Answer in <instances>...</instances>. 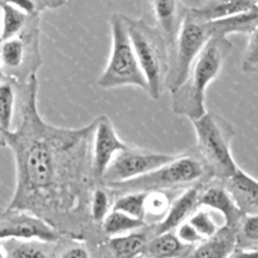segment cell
Returning a JSON list of instances; mask_svg holds the SVG:
<instances>
[{"label":"cell","instance_id":"6da1fadb","mask_svg":"<svg viewBox=\"0 0 258 258\" xmlns=\"http://www.w3.org/2000/svg\"><path fill=\"white\" fill-rule=\"evenodd\" d=\"M37 76L17 85L19 121L4 134L15 164L10 208L29 212L63 237L82 241L100 257L108 237L90 217V197L98 181L93 175L91 144L95 120L68 128L47 122L38 110Z\"/></svg>","mask_w":258,"mask_h":258},{"label":"cell","instance_id":"7a4b0ae2","mask_svg":"<svg viewBox=\"0 0 258 258\" xmlns=\"http://www.w3.org/2000/svg\"><path fill=\"white\" fill-rule=\"evenodd\" d=\"M233 43L227 37L211 38L191 63L185 80L170 92L171 111L189 120L207 112L206 96L209 85L223 70Z\"/></svg>","mask_w":258,"mask_h":258},{"label":"cell","instance_id":"3957f363","mask_svg":"<svg viewBox=\"0 0 258 258\" xmlns=\"http://www.w3.org/2000/svg\"><path fill=\"white\" fill-rule=\"evenodd\" d=\"M128 35L135 50L139 66L146 81V93L159 100L168 90L170 70V44L165 35L145 18L125 15Z\"/></svg>","mask_w":258,"mask_h":258},{"label":"cell","instance_id":"277c9868","mask_svg":"<svg viewBox=\"0 0 258 258\" xmlns=\"http://www.w3.org/2000/svg\"><path fill=\"white\" fill-rule=\"evenodd\" d=\"M190 122L197 139L194 149L203 160L211 178L227 180L239 168L232 154V141L236 136L233 126L211 111L190 120Z\"/></svg>","mask_w":258,"mask_h":258},{"label":"cell","instance_id":"5b68a950","mask_svg":"<svg viewBox=\"0 0 258 258\" xmlns=\"http://www.w3.org/2000/svg\"><path fill=\"white\" fill-rule=\"evenodd\" d=\"M212 180L203 160L199 158L196 149L183 154H176L175 158L169 163L154 169L150 173L141 175L122 183L108 184V188L115 196L126 191H150L183 190L191 184L199 181Z\"/></svg>","mask_w":258,"mask_h":258},{"label":"cell","instance_id":"8992f818","mask_svg":"<svg viewBox=\"0 0 258 258\" xmlns=\"http://www.w3.org/2000/svg\"><path fill=\"white\" fill-rule=\"evenodd\" d=\"M111 52L107 64L97 80L102 90L136 87L146 92V81L136 58L123 14L111 15Z\"/></svg>","mask_w":258,"mask_h":258},{"label":"cell","instance_id":"52a82bcc","mask_svg":"<svg viewBox=\"0 0 258 258\" xmlns=\"http://www.w3.org/2000/svg\"><path fill=\"white\" fill-rule=\"evenodd\" d=\"M40 14L30 15L24 29L18 35L0 40V64L8 80L23 85L37 76L42 66Z\"/></svg>","mask_w":258,"mask_h":258},{"label":"cell","instance_id":"ba28073f","mask_svg":"<svg viewBox=\"0 0 258 258\" xmlns=\"http://www.w3.org/2000/svg\"><path fill=\"white\" fill-rule=\"evenodd\" d=\"M211 39L206 22L194 17L186 8L176 37L170 47V70L168 90L178 87L185 80L191 63L206 43Z\"/></svg>","mask_w":258,"mask_h":258},{"label":"cell","instance_id":"9c48e42d","mask_svg":"<svg viewBox=\"0 0 258 258\" xmlns=\"http://www.w3.org/2000/svg\"><path fill=\"white\" fill-rule=\"evenodd\" d=\"M176 156L173 154L155 153L145 149L128 145L113 158L108 168L103 173L100 183L108 184L122 183L150 173L154 169L169 163Z\"/></svg>","mask_w":258,"mask_h":258},{"label":"cell","instance_id":"30bf717a","mask_svg":"<svg viewBox=\"0 0 258 258\" xmlns=\"http://www.w3.org/2000/svg\"><path fill=\"white\" fill-rule=\"evenodd\" d=\"M62 237L50 224L29 212L10 207L0 208V241L37 239L55 243Z\"/></svg>","mask_w":258,"mask_h":258},{"label":"cell","instance_id":"8fae6325","mask_svg":"<svg viewBox=\"0 0 258 258\" xmlns=\"http://www.w3.org/2000/svg\"><path fill=\"white\" fill-rule=\"evenodd\" d=\"M126 146L127 144L121 140L116 133L115 126L107 116L101 115L95 118L91 156H92L93 175L98 183L113 158Z\"/></svg>","mask_w":258,"mask_h":258},{"label":"cell","instance_id":"7c38bea8","mask_svg":"<svg viewBox=\"0 0 258 258\" xmlns=\"http://www.w3.org/2000/svg\"><path fill=\"white\" fill-rule=\"evenodd\" d=\"M206 183L207 181H199L179 191L178 196L171 201L170 207L164 218L158 223L151 224L154 234L175 231L176 227L188 221L189 217L199 207V196Z\"/></svg>","mask_w":258,"mask_h":258},{"label":"cell","instance_id":"4fadbf2b","mask_svg":"<svg viewBox=\"0 0 258 258\" xmlns=\"http://www.w3.org/2000/svg\"><path fill=\"white\" fill-rule=\"evenodd\" d=\"M199 207H204L211 209L212 212L219 213L224 221L223 224L233 228H237L239 221L243 217L223 181L216 179L207 181L203 185L199 196Z\"/></svg>","mask_w":258,"mask_h":258},{"label":"cell","instance_id":"5bb4252c","mask_svg":"<svg viewBox=\"0 0 258 258\" xmlns=\"http://www.w3.org/2000/svg\"><path fill=\"white\" fill-rule=\"evenodd\" d=\"M185 10L186 8L181 4L180 0H146L148 13L144 18L165 35L171 47Z\"/></svg>","mask_w":258,"mask_h":258},{"label":"cell","instance_id":"9a60e30c","mask_svg":"<svg viewBox=\"0 0 258 258\" xmlns=\"http://www.w3.org/2000/svg\"><path fill=\"white\" fill-rule=\"evenodd\" d=\"M153 236V226L146 224L143 228L128 232V233L108 237L106 243L101 248L100 257H141L146 243Z\"/></svg>","mask_w":258,"mask_h":258},{"label":"cell","instance_id":"2e32d148","mask_svg":"<svg viewBox=\"0 0 258 258\" xmlns=\"http://www.w3.org/2000/svg\"><path fill=\"white\" fill-rule=\"evenodd\" d=\"M223 183L242 214H258V180L238 168Z\"/></svg>","mask_w":258,"mask_h":258},{"label":"cell","instance_id":"e0dca14e","mask_svg":"<svg viewBox=\"0 0 258 258\" xmlns=\"http://www.w3.org/2000/svg\"><path fill=\"white\" fill-rule=\"evenodd\" d=\"M237 247V228L221 226L218 231L194 246L190 257L226 258L233 256Z\"/></svg>","mask_w":258,"mask_h":258},{"label":"cell","instance_id":"ac0fdd59","mask_svg":"<svg viewBox=\"0 0 258 258\" xmlns=\"http://www.w3.org/2000/svg\"><path fill=\"white\" fill-rule=\"evenodd\" d=\"M211 38L228 37L231 34H251L258 27V5L247 12L222 19L206 22Z\"/></svg>","mask_w":258,"mask_h":258},{"label":"cell","instance_id":"d6986e66","mask_svg":"<svg viewBox=\"0 0 258 258\" xmlns=\"http://www.w3.org/2000/svg\"><path fill=\"white\" fill-rule=\"evenodd\" d=\"M193 246L183 243L176 237L175 232H164L154 234L146 243L141 257L149 258H174L189 257L193 251Z\"/></svg>","mask_w":258,"mask_h":258},{"label":"cell","instance_id":"ffe728a7","mask_svg":"<svg viewBox=\"0 0 258 258\" xmlns=\"http://www.w3.org/2000/svg\"><path fill=\"white\" fill-rule=\"evenodd\" d=\"M256 5L254 0H208L199 7L189 8V12L199 20L209 22L247 12Z\"/></svg>","mask_w":258,"mask_h":258},{"label":"cell","instance_id":"44dd1931","mask_svg":"<svg viewBox=\"0 0 258 258\" xmlns=\"http://www.w3.org/2000/svg\"><path fill=\"white\" fill-rule=\"evenodd\" d=\"M57 242H43L37 239H8L4 241L7 257L10 258H48L55 257Z\"/></svg>","mask_w":258,"mask_h":258},{"label":"cell","instance_id":"7402d4cb","mask_svg":"<svg viewBox=\"0 0 258 258\" xmlns=\"http://www.w3.org/2000/svg\"><path fill=\"white\" fill-rule=\"evenodd\" d=\"M258 257V214H243L237 226V247L232 257Z\"/></svg>","mask_w":258,"mask_h":258},{"label":"cell","instance_id":"603a6c76","mask_svg":"<svg viewBox=\"0 0 258 258\" xmlns=\"http://www.w3.org/2000/svg\"><path fill=\"white\" fill-rule=\"evenodd\" d=\"M18 105V88L13 81L5 78L0 82V131L4 135L13 130L15 108Z\"/></svg>","mask_w":258,"mask_h":258},{"label":"cell","instance_id":"cb8c5ba5","mask_svg":"<svg viewBox=\"0 0 258 258\" xmlns=\"http://www.w3.org/2000/svg\"><path fill=\"white\" fill-rule=\"evenodd\" d=\"M146 224L148 223L143 219L134 218V217L122 213V212L111 209L110 213L105 217V219L101 223V228H102V232L106 237H113L140 229L145 227Z\"/></svg>","mask_w":258,"mask_h":258},{"label":"cell","instance_id":"d4e9b609","mask_svg":"<svg viewBox=\"0 0 258 258\" xmlns=\"http://www.w3.org/2000/svg\"><path fill=\"white\" fill-rule=\"evenodd\" d=\"M116 196L105 184H96L90 197V217L93 223L100 224L112 209Z\"/></svg>","mask_w":258,"mask_h":258},{"label":"cell","instance_id":"484cf974","mask_svg":"<svg viewBox=\"0 0 258 258\" xmlns=\"http://www.w3.org/2000/svg\"><path fill=\"white\" fill-rule=\"evenodd\" d=\"M174 191L150 190L145 196V222L148 224L158 223L164 218L171 203Z\"/></svg>","mask_w":258,"mask_h":258},{"label":"cell","instance_id":"4316f807","mask_svg":"<svg viewBox=\"0 0 258 258\" xmlns=\"http://www.w3.org/2000/svg\"><path fill=\"white\" fill-rule=\"evenodd\" d=\"M2 12H3V28H2V38L3 39H8V38L15 37L19 34L24 27L27 25L28 20H29L30 15L25 14L22 10L17 9L13 5L8 4L4 0H2Z\"/></svg>","mask_w":258,"mask_h":258},{"label":"cell","instance_id":"83f0119b","mask_svg":"<svg viewBox=\"0 0 258 258\" xmlns=\"http://www.w3.org/2000/svg\"><path fill=\"white\" fill-rule=\"evenodd\" d=\"M145 196L144 191H126L116 196L112 209L145 221Z\"/></svg>","mask_w":258,"mask_h":258},{"label":"cell","instance_id":"f1b7e54d","mask_svg":"<svg viewBox=\"0 0 258 258\" xmlns=\"http://www.w3.org/2000/svg\"><path fill=\"white\" fill-rule=\"evenodd\" d=\"M188 222L194 227L197 232L199 233V236L204 239L209 238L211 236H213L219 226L217 223L216 218L213 217V213H212L211 209L204 208V207H198L196 211L193 212L190 217L188 218Z\"/></svg>","mask_w":258,"mask_h":258},{"label":"cell","instance_id":"f546056e","mask_svg":"<svg viewBox=\"0 0 258 258\" xmlns=\"http://www.w3.org/2000/svg\"><path fill=\"white\" fill-rule=\"evenodd\" d=\"M241 68L244 73L258 75V27L248 34V43L242 57Z\"/></svg>","mask_w":258,"mask_h":258},{"label":"cell","instance_id":"4dcf8cb0","mask_svg":"<svg viewBox=\"0 0 258 258\" xmlns=\"http://www.w3.org/2000/svg\"><path fill=\"white\" fill-rule=\"evenodd\" d=\"M174 232H175L176 237H178L183 243L188 244V246L194 247L203 241V238L199 236L198 232L194 229V227L191 226L188 221L183 222L180 226L176 227V229Z\"/></svg>","mask_w":258,"mask_h":258},{"label":"cell","instance_id":"1f68e13d","mask_svg":"<svg viewBox=\"0 0 258 258\" xmlns=\"http://www.w3.org/2000/svg\"><path fill=\"white\" fill-rule=\"evenodd\" d=\"M4 2L13 5L17 9L22 10L23 13H25L28 15L40 14L37 9V3H35V0H4Z\"/></svg>","mask_w":258,"mask_h":258},{"label":"cell","instance_id":"d6a6232c","mask_svg":"<svg viewBox=\"0 0 258 258\" xmlns=\"http://www.w3.org/2000/svg\"><path fill=\"white\" fill-rule=\"evenodd\" d=\"M38 12L42 13L47 9H57L66 4V0H35Z\"/></svg>","mask_w":258,"mask_h":258},{"label":"cell","instance_id":"836d02e7","mask_svg":"<svg viewBox=\"0 0 258 258\" xmlns=\"http://www.w3.org/2000/svg\"><path fill=\"white\" fill-rule=\"evenodd\" d=\"M0 258H7V251H5L4 242L0 241Z\"/></svg>","mask_w":258,"mask_h":258},{"label":"cell","instance_id":"e575fe53","mask_svg":"<svg viewBox=\"0 0 258 258\" xmlns=\"http://www.w3.org/2000/svg\"><path fill=\"white\" fill-rule=\"evenodd\" d=\"M0 148H7V146H5V138L4 135H3L2 131H0Z\"/></svg>","mask_w":258,"mask_h":258},{"label":"cell","instance_id":"d590c367","mask_svg":"<svg viewBox=\"0 0 258 258\" xmlns=\"http://www.w3.org/2000/svg\"><path fill=\"white\" fill-rule=\"evenodd\" d=\"M3 12H2V0H0V38H2V28H3Z\"/></svg>","mask_w":258,"mask_h":258},{"label":"cell","instance_id":"8d00e7d4","mask_svg":"<svg viewBox=\"0 0 258 258\" xmlns=\"http://www.w3.org/2000/svg\"><path fill=\"white\" fill-rule=\"evenodd\" d=\"M5 75H4V71H3V68H2V64H0V82H2V81H4L5 80Z\"/></svg>","mask_w":258,"mask_h":258},{"label":"cell","instance_id":"74e56055","mask_svg":"<svg viewBox=\"0 0 258 258\" xmlns=\"http://www.w3.org/2000/svg\"><path fill=\"white\" fill-rule=\"evenodd\" d=\"M254 2H256V4L258 5V0H254Z\"/></svg>","mask_w":258,"mask_h":258}]
</instances>
